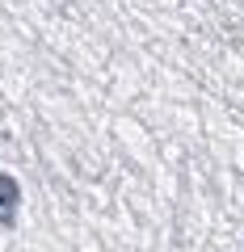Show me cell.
Listing matches in <instances>:
<instances>
[{
    "mask_svg": "<svg viewBox=\"0 0 244 252\" xmlns=\"http://www.w3.org/2000/svg\"><path fill=\"white\" fill-rule=\"evenodd\" d=\"M13 206H17V181L0 177V210H13Z\"/></svg>",
    "mask_w": 244,
    "mask_h": 252,
    "instance_id": "obj_1",
    "label": "cell"
}]
</instances>
